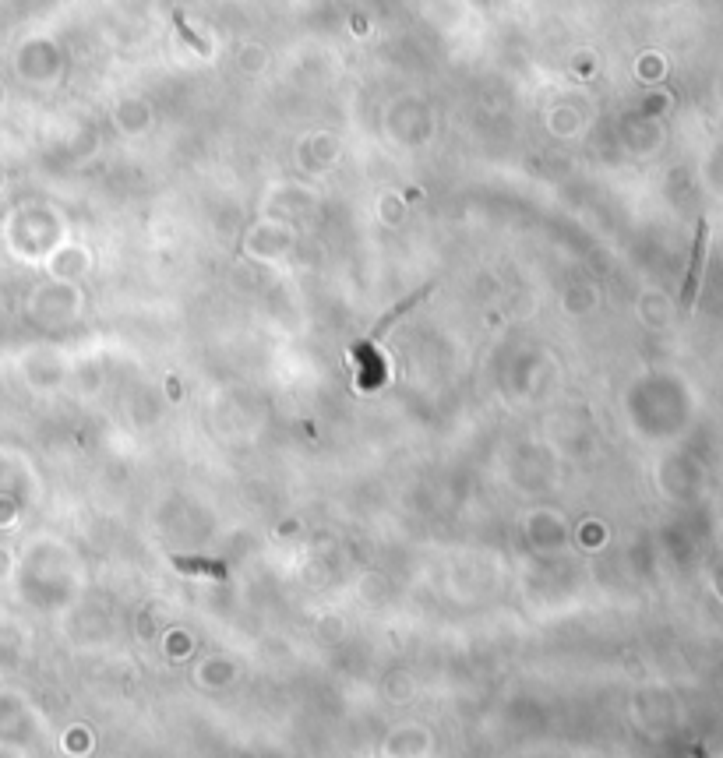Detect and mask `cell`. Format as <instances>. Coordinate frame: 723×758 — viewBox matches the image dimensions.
<instances>
[{
  "label": "cell",
  "instance_id": "cell-1",
  "mask_svg": "<svg viewBox=\"0 0 723 758\" xmlns=\"http://www.w3.org/2000/svg\"><path fill=\"white\" fill-rule=\"evenodd\" d=\"M702 258H706V219H699V230H695L692 265H688V279H685V290H681V307H685V311H692V304H695V293H699Z\"/></svg>",
  "mask_w": 723,
  "mask_h": 758
},
{
  "label": "cell",
  "instance_id": "cell-2",
  "mask_svg": "<svg viewBox=\"0 0 723 758\" xmlns=\"http://www.w3.org/2000/svg\"><path fill=\"white\" fill-rule=\"evenodd\" d=\"M173 568L187 575H212V579H226V568L219 561H202V558H173Z\"/></svg>",
  "mask_w": 723,
  "mask_h": 758
}]
</instances>
